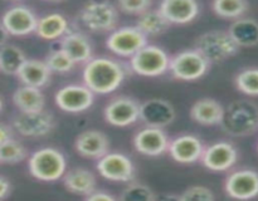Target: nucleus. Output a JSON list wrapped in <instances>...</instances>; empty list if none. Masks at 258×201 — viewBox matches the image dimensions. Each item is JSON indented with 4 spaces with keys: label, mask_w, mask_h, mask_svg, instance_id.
<instances>
[{
    "label": "nucleus",
    "mask_w": 258,
    "mask_h": 201,
    "mask_svg": "<svg viewBox=\"0 0 258 201\" xmlns=\"http://www.w3.org/2000/svg\"><path fill=\"white\" fill-rule=\"evenodd\" d=\"M175 117L174 106L163 98H151L140 105V121L145 126L165 128L174 122Z\"/></svg>",
    "instance_id": "obj_18"
},
{
    "label": "nucleus",
    "mask_w": 258,
    "mask_h": 201,
    "mask_svg": "<svg viewBox=\"0 0 258 201\" xmlns=\"http://www.w3.org/2000/svg\"><path fill=\"white\" fill-rule=\"evenodd\" d=\"M238 161V150L228 141H218L204 148L201 162L213 172H226Z\"/></svg>",
    "instance_id": "obj_13"
},
{
    "label": "nucleus",
    "mask_w": 258,
    "mask_h": 201,
    "mask_svg": "<svg viewBox=\"0 0 258 201\" xmlns=\"http://www.w3.org/2000/svg\"><path fill=\"white\" fill-rule=\"evenodd\" d=\"M224 116V107L214 98H201L190 108V117L202 126L221 125Z\"/></svg>",
    "instance_id": "obj_22"
},
{
    "label": "nucleus",
    "mask_w": 258,
    "mask_h": 201,
    "mask_svg": "<svg viewBox=\"0 0 258 201\" xmlns=\"http://www.w3.org/2000/svg\"><path fill=\"white\" fill-rule=\"evenodd\" d=\"M12 191V185H10L9 180L4 176H0V200L8 197Z\"/></svg>",
    "instance_id": "obj_39"
},
{
    "label": "nucleus",
    "mask_w": 258,
    "mask_h": 201,
    "mask_svg": "<svg viewBox=\"0 0 258 201\" xmlns=\"http://www.w3.org/2000/svg\"><path fill=\"white\" fill-rule=\"evenodd\" d=\"M80 19L93 33H107L116 29L118 20L117 9L108 2H91L80 12Z\"/></svg>",
    "instance_id": "obj_7"
},
{
    "label": "nucleus",
    "mask_w": 258,
    "mask_h": 201,
    "mask_svg": "<svg viewBox=\"0 0 258 201\" xmlns=\"http://www.w3.org/2000/svg\"><path fill=\"white\" fill-rule=\"evenodd\" d=\"M12 127L24 137H44L54 128V117L45 110L38 112H19L13 118Z\"/></svg>",
    "instance_id": "obj_10"
},
{
    "label": "nucleus",
    "mask_w": 258,
    "mask_h": 201,
    "mask_svg": "<svg viewBox=\"0 0 258 201\" xmlns=\"http://www.w3.org/2000/svg\"><path fill=\"white\" fill-rule=\"evenodd\" d=\"M30 175L39 181L54 182L63 178L67 172V160L54 147H42L34 151L28 160Z\"/></svg>",
    "instance_id": "obj_3"
},
{
    "label": "nucleus",
    "mask_w": 258,
    "mask_h": 201,
    "mask_svg": "<svg viewBox=\"0 0 258 201\" xmlns=\"http://www.w3.org/2000/svg\"><path fill=\"white\" fill-rule=\"evenodd\" d=\"M224 191L231 198L249 200L258 196V172L252 168H239L227 176Z\"/></svg>",
    "instance_id": "obj_14"
},
{
    "label": "nucleus",
    "mask_w": 258,
    "mask_h": 201,
    "mask_svg": "<svg viewBox=\"0 0 258 201\" xmlns=\"http://www.w3.org/2000/svg\"><path fill=\"white\" fill-rule=\"evenodd\" d=\"M70 32V23L63 14L50 13L38 19L35 34L44 40L62 39Z\"/></svg>",
    "instance_id": "obj_24"
},
{
    "label": "nucleus",
    "mask_w": 258,
    "mask_h": 201,
    "mask_svg": "<svg viewBox=\"0 0 258 201\" xmlns=\"http://www.w3.org/2000/svg\"><path fill=\"white\" fill-rule=\"evenodd\" d=\"M134 147L139 153L149 157H156L168 152L169 138L164 128L145 126L134 136Z\"/></svg>",
    "instance_id": "obj_15"
},
{
    "label": "nucleus",
    "mask_w": 258,
    "mask_h": 201,
    "mask_svg": "<svg viewBox=\"0 0 258 201\" xmlns=\"http://www.w3.org/2000/svg\"><path fill=\"white\" fill-rule=\"evenodd\" d=\"M170 59L163 48L146 44L130 58V68L135 74L141 77H160L169 72Z\"/></svg>",
    "instance_id": "obj_5"
},
{
    "label": "nucleus",
    "mask_w": 258,
    "mask_h": 201,
    "mask_svg": "<svg viewBox=\"0 0 258 201\" xmlns=\"http://www.w3.org/2000/svg\"><path fill=\"white\" fill-rule=\"evenodd\" d=\"M13 103L19 112H38L44 110L45 97L40 88L23 84L13 93Z\"/></svg>",
    "instance_id": "obj_26"
},
{
    "label": "nucleus",
    "mask_w": 258,
    "mask_h": 201,
    "mask_svg": "<svg viewBox=\"0 0 258 201\" xmlns=\"http://www.w3.org/2000/svg\"><path fill=\"white\" fill-rule=\"evenodd\" d=\"M211 65V63L201 54V52L194 48V49L181 50L173 55L170 59L169 72L175 79L193 82L206 75Z\"/></svg>",
    "instance_id": "obj_6"
},
{
    "label": "nucleus",
    "mask_w": 258,
    "mask_h": 201,
    "mask_svg": "<svg viewBox=\"0 0 258 201\" xmlns=\"http://www.w3.org/2000/svg\"><path fill=\"white\" fill-rule=\"evenodd\" d=\"M86 200H88V201H115L116 197L105 190H95V191H92L90 195L86 196Z\"/></svg>",
    "instance_id": "obj_37"
},
{
    "label": "nucleus",
    "mask_w": 258,
    "mask_h": 201,
    "mask_svg": "<svg viewBox=\"0 0 258 201\" xmlns=\"http://www.w3.org/2000/svg\"><path fill=\"white\" fill-rule=\"evenodd\" d=\"M148 44V37L138 27H121L112 30L106 39V47L113 54L131 58Z\"/></svg>",
    "instance_id": "obj_8"
},
{
    "label": "nucleus",
    "mask_w": 258,
    "mask_h": 201,
    "mask_svg": "<svg viewBox=\"0 0 258 201\" xmlns=\"http://www.w3.org/2000/svg\"><path fill=\"white\" fill-rule=\"evenodd\" d=\"M27 156V148L24 147L23 143L15 140L14 137L0 145V162L2 163L14 165V163H19L24 161Z\"/></svg>",
    "instance_id": "obj_32"
},
{
    "label": "nucleus",
    "mask_w": 258,
    "mask_h": 201,
    "mask_svg": "<svg viewBox=\"0 0 258 201\" xmlns=\"http://www.w3.org/2000/svg\"><path fill=\"white\" fill-rule=\"evenodd\" d=\"M45 63L52 70V73H59V74H64V73L71 72L73 68L76 67V63L73 62L72 58L67 54L63 49H55L52 50L49 54L45 57Z\"/></svg>",
    "instance_id": "obj_33"
},
{
    "label": "nucleus",
    "mask_w": 258,
    "mask_h": 201,
    "mask_svg": "<svg viewBox=\"0 0 258 201\" xmlns=\"http://www.w3.org/2000/svg\"><path fill=\"white\" fill-rule=\"evenodd\" d=\"M82 78L95 94H110L123 83L126 68L115 58L93 57L83 67Z\"/></svg>",
    "instance_id": "obj_1"
},
{
    "label": "nucleus",
    "mask_w": 258,
    "mask_h": 201,
    "mask_svg": "<svg viewBox=\"0 0 258 201\" xmlns=\"http://www.w3.org/2000/svg\"><path fill=\"white\" fill-rule=\"evenodd\" d=\"M103 118L115 127H128L140 121V103L127 95L112 98L103 108Z\"/></svg>",
    "instance_id": "obj_12"
},
{
    "label": "nucleus",
    "mask_w": 258,
    "mask_h": 201,
    "mask_svg": "<svg viewBox=\"0 0 258 201\" xmlns=\"http://www.w3.org/2000/svg\"><path fill=\"white\" fill-rule=\"evenodd\" d=\"M228 33L239 48H249L258 44V22L252 18H239L229 27Z\"/></svg>",
    "instance_id": "obj_27"
},
{
    "label": "nucleus",
    "mask_w": 258,
    "mask_h": 201,
    "mask_svg": "<svg viewBox=\"0 0 258 201\" xmlns=\"http://www.w3.org/2000/svg\"><path fill=\"white\" fill-rule=\"evenodd\" d=\"M96 183L95 173L86 167H73L63 176V185L67 191L85 197L96 190Z\"/></svg>",
    "instance_id": "obj_23"
},
{
    "label": "nucleus",
    "mask_w": 258,
    "mask_h": 201,
    "mask_svg": "<svg viewBox=\"0 0 258 201\" xmlns=\"http://www.w3.org/2000/svg\"><path fill=\"white\" fill-rule=\"evenodd\" d=\"M153 0H117L118 9L126 14L140 15L149 10Z\"/></svg>",
    "instance_id": "obj_35"
},
{
    "label": "nucleus",
    "mask_w": 258,
    "mask_h": 201,
    "mask_svg": "<svg viewBox=\"0 0 258 201\" xmlns=\"http://www.w3.org/2000/svg\"><path fill=\"white\" fill-rule=\"evenodd\" d=\"M118 198L122 201H154L158 198V196L148 185L140 182H130Z\"/></svg>",
    "instance_id": "obj_34"
},
{
    "label": "nucleus",
    "mask_w": 258,
    "mask_h": 201,
    "mask_svg": "<svg viewBox=\"0 0 258 201\" xmlns=\"http://www.w3.org/2000/svg\"><path fill=\"white\" fill-rule=\"evenodd\" d=\"M38 19L39 18L30 8L25 5H15L3 14L2 23L10 35L25 37L35 33Z\"/></svg>",
    "instance_id": "obj_16"
},
{
    "label": "nucleus",
    "mask_w": 258,
    "mask_h": 201,
    "mask_svg": "<svg viewBox=\"0 0 258 201\" xmlns=\"http://www.w3.org/2000/svg\"><path fill=\"white\" fill-rule=\"evenodd\" d=\"M9 33L5 29V27L3 25V23L0 22V48L4 47L8 42V38H9Z\"/></svg>",
    "instance_id": "obj_40"
},
{
    "label": "nucleus",
    "mask_w": 258,
    "mask_h": 201,
    "mask_svg": "<svg viewBox=\"0 0 258 201\" xmlns=\"http://www.w3.org/2000/svg\"><path fill=\"white\" fill-rule=\"evenodd\" d=\"M60 49L64 50L76 64H86L93 58L90 39L80 32H68L60 40Z\"/></svg>",
    "instance_id": "obj_21"
},
{
    "label": "nucleus",
    "mask_w": 258,
    "mask_h": 201,
    "mask_svg": "<svg viewBox=\"0 0 258 201\" xmlns=\"http://www.w3.org/2000/svg\"><path fill=\"white\" fill-rule=\"evenodd\" d=\"M52 70L47 65L45 60L39 59H27L17 77L20 82L25 85L42 88L49 83Z\"/></svg>",
    "instance_id": "obj_25"
},
{
    "label": "nucleus",
    "mask_w": 258,
    "mask_h": 201,
    "mask_svg": "<svg viewBox=\"0 0 258 201\" xmlns=\"http://www.w3.org/2000/svg\"><path fill=\"white\" fill-rule=\"evenodd\" d=\"M47 2H59V0H47Z\"/></svg>",
    "instance_id": "obj_42"
},
{
    "label": "nucleus",
    "mask_w": 258,
    "mask_h": 201,
    "mask_svg": "<svg viewBox=\"0 0 258 201\" xmlns=\"http://www.w3.org/2000/svg\"><path fill=\"white\" fill-rule=\"evenodd\" d=\"M170 22L164 17L160 10L149 9L145 13L139 15L136 22V27L146 35V37H155V35L164 34L170 27Z\"/></svg>",
    "instance_id": "obj_28"
},
{
    "label": "nucleus",
    "mask_w": 258,
    "mask_h": 201,
    "mask_svg": "<svg viewBox=\"0 0 258 201\" xmlns=\"http://www.w3.org/2000/svg\"><path fill=\"white\" fill-rule=\"evenodd\" d=\"M3 108V100H2V97H0V111H2Z\"/></svg>",
    "instance_id": "obj_41"
},
{
    "label": "nucleus",
    "mask_w": 258,
    "mask_h": 201,
    "mask_svg": "<svg viewBox=\"0 0 258 201\" xmlns=\"http://www.w3.org/2000/svg\"><path fill=\"white\" fill-rule=\"evenodd\" d=\"M27 60L24 52L19 47L5 44L0 48V72L8 75H17Z\"/></svg>",
    "instance_id": "obj_29"
},
{
    "label": "nucleus",
    "mask_w": 258,
    "mask_h": 201,
    "mask_svg": "<svg viewBox=\"0 0 258 201\" xmlns=\"http://www.w3.org/2000/svg\"><path fill=\"white\" fill-rule=\"evenodd\" d=\"M196 49L211 64H218L238 53L239 47L228 32L211 30L197 39Z\"/></svg>",
    "instance_id": "obj_4"
},
{
    "label": "nucleus",
    "mask_w": 258,
    "mask_h": 201,
    "mask_svg": "<svg viewBox=\"0 0 258 201\" xmlns=\"http://www.w3.org/2000/svg\"><path fill=\"white\" fill-rule=\"evenodd\" d=\"M54 102L59 110L67 113H82L95 103V93L83 84H67L59 88L54 95Z\"/></svg>",
    "instance_id": "obj_11"
},
{
    "label": "nucleus",
    "mask_w": 258,
    "mask_h": 201,
    "mask_svg": "<svg viewBox=\"0 0 258 201\" xmlns=\"http://www.w3.org/2000/svg\"><path fill=\"white\" fill-rule=\"evenodd\" d=\"M221 127L233 137H246L258 131V106L248 99H237L224 108Z\"/></svg>",
    "instance_id": "obj_2"
},
{
    "label": "nucleus",
    "mask_w": 258,
    "mask_h": 201,
    "mask_svg": "<svg viewBox=\"0 0 258 201\" xmlns=\"http://www.w3.org/2000/svg\"><path fill=\"white\" fill-rule=\"evenodd\" d=\"M248 0H213L212 9L223 19H239L248 10Z\"/></svg>",
    "instance_id": "obj_30"
},
{
    "label": "nucleus",
    "mask_w": 258,
    "mask_h": 201,
    "mask_svg": "<svg viewBox=\"0 0 258 201\" xmlns=\"http://www.w3.org/2000/svg\"><path fill=\"white\" fill-rule=\"evenodd\" d=\"M75 150L82 157L98 160L110 151V140L98 130L83 131L76 137Z\"/></svg>",
    "instance_id": "obj_19"
},
{
    "label": "nucleus",
    "mask_w": 258,
    "mask_h": 201,
    "mask_svg": "<svg viewBox=\"0 0 258 201\" xmlns=\"http://www.w3.org/2000/svg\"><path fill=\"white\" fill-rule=\"evenodd\" d=\"M216 198L213 191L206 186H191L186 188L181 195H179V200L189 201V200H204L213 201Z\"/></svg>",
    "instance_id": "obj_36"
},
{
    "label": "nucleus",
    "mask_w": 258,
    "mask_h": 201,
    "mask_svg": "<svg viewBox=\"0 0 258 201\" xmlns=\"http://www.w3.org/2000/svg\"><path fill=\"white\" fill-rule=\"evenodd\" d=\"M98 173L103 178L113 182H131L135 177V166L133 160L122 152H111L97 160Z\"/></svg>",
    "instance_id": "obj_9"
},
{
    "label": "nucleus",
    "mask_w": 258,
    "mask_h": 201,
    "mask_svg": "<svg viewBox=\"0 0 258 201\" xmlns=\"http://www.w3.org/2000/svg\"><path fill=\"white\" fill-rule=\"evenodd\" d=\"M204 148L202 140L194 135H180L170 140L168 153L175 162L191 165L202 160Z\"/></svg>",
    "instance_id": "obj_17"
},
{
    "label": "nucleus",
    "mask_w": 258,
    "mask_h": 201,
    "mask_svg": "<svg viewBox=\"0 0 258 201\" xmlns=\"http://www.w3.org/2000/svg\"><path fill=\"white\" fill-rule=\"evenodd\" d=\"M13 138V127L0 122V145Z\"/></svg>",
    "instance_id": "obj_38"
},
{
    "label": "nucleus",
    "mask_w": 258,
    "mask_h": 201,
    "mask_svg": "<svg viewBox=\"0 0 258 201\" xmlns=\"http://www.w3.org/2000/svg\"><path fill=\"white\" fill-rule=\"evenodd\" d=\"M159 10L170 24H188L193 22L201 12L198 0H160Z\"/></svg>",
    "instance_id": "obj_20"
},
{
    "label": "nucleus",
    "mask_w": 258,
    "mask_h": 201,
    "mask_svg": "<svg viewBox=\"0 0 258 201\" xmlns=\"http://www.w3.org/2000/svg\"><path fill=\"white\" fill-rule=\"evenodd\" d=\"M234 84L239 92L251 97L258 95V68L251 67L242 69L234 78Z\"/></svg>",
    "instance_id": "obj_31"
}]
</instances>
